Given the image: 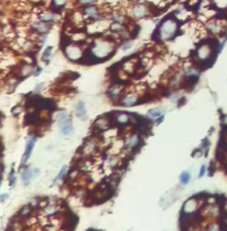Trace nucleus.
<instances>
[{"label": "nucleus", "mask_w": 227, "mask_h": 231, "mask_svg": "<svg viewBox=\"0 0 227 231\" xmlns=\"http://www.w3.org/2000/svg\"><path fill=\"white\" fill-rule=\"evenodd\" d=\"M214 53L215 50L211 44H201L196 51V58L201 62H208L213 58Z\"/></svg>", "instance_id": "nucleus-1"}, {"label": "nucleus", "mask_w": 227, "mask_h": 231, "mask_svg": "<svg viewBox=\"0 0 227 231\" xmlns=\"http://www.w3.org/2000/svg\"><path fill=\"white\" fill-rule=\"evenodd\" d=\"M177 30V23L171 20H168L162 22L161 26V36L162 38H170L173 36Z\"/></svg>", "instance_id": "nucleus-2"}, {"label": "nucleus", "mask_w": 227, "mask_h": 231, "mask_svg": "<svg viewBox=\"0 0 227 231\" xmlns=\"http://www.w3.org/2000/svg\"><path fill=\"white\" fill-rule=\"evenodd\" d=\"M39 174H40V171L38 168H28V169H26L25 171H23L21 174V180L24 184L28 185L34 178L37 177Z\"/></svg>", "instance_id": "nucleus-3"}, {"label": "nucleus", "mask_w": 227, "mask_h": 231, "mask_svg": "<svg viewBox=\"0 0 227 231\" xmlns=\"http://www.w3.org/2000/svg\"><path fill=\"white\" fill-rule=\"evenodd\" d=\"M94 54L97 57H105L108 53L110 52V46L108 44H106L105 43H102L100 44H97L93 49Z\"/></svg>", "instance_id": "nucleus-4"}, {"label": "nucleus", "mask_w": 227, "mask_h": 231, "mask_svg": "<svg viewBox=\"0 0 227 231\" xmlns=\"http://www.w3.org/2000/svg\"><path fill=\"white\" fill-rule=\"evenodd\" d=\"M35 144H36V139L32 138L28 141L27 145H26V150H25L24 155H23V158H22V160H21V163H20V166L25 165V163L27 162V160L29 158L30 155H31V152H32V150H33L34 146H35Z\"/></svg>", "instance_id": "nucleus-5"}, {"label": "nucleus", "mask_w": 227, "mask_h": 231, "mask_svg": "<svg viewBox=\"0 0 227 231\" xmlns=\"http://www.w3.org/2000/svg\"><path fill=\"white\" fill-rule=\"evenodd\" d=\"M197 205H198L197 199L191 198L186 202V204L184 205L183 210L186 212L185 213H194V211H196V209H197Z\"/></svg>", "instance_id": "nucleus-6"}, {"label": "nucleus", "mask_w": 227, "mask_h": 231, "mask_svg": "<svg viewBox=\"0 0 227 231\" xmlns=\"http://www.w3.org/2000/svg\"><path fill=\"white\" fill-rule=\"evenodd\" d=\"M75 112H76V116L80 119H85L86 118V108L84 102H78L75 106Z\"/></svg>", "instance_id": "nucleus-7"}, {"label": "nucleus", "mask_w": 227, "mask_h": 231, "mask_svg": "<svg viewBox=\"0 0 227 231\" xmlns=\"http://www.w3.org/2000/svg\"><path fill=\"white\" fill-rule=\"evenodd\" d=\"M208 30H210L211 32L215 34L219 33L223 30V27L221 26L219 21H211L208 24Z\"/></svg>", "instance_id": "nucleus-8"}, {"label": "nucleus", "mask_w": 227, "mask_h": 231, "mask_svg": "<svg viewBox=\"0 0 227 231\" xmlns=\"http://www.w3.org/2000/svg\"><path fill=\"white\" fill-rule=\"evenodd\" d=\"M146 13H147V9L143 6H137L134 7L133 14L135 17L140 18V17H143L144 15H146Z\"/></svg>", "instance_id": "nucleus-9"}, {"label": "nucleus", "mask_w": 227, "mask_h": 231, "mask_svg": "<svg viewBox=\"0 0 227 231\" xmlns=\"http://www.w3.org/2000/svg\"><path fill=\"white\" fill-rule=\"evenodd\" d=\"M84 13L88 14L89 16H91L92 18H93V19H97V18H99V16H98V10H97V8L94 6H89L87 7L86 9L84 10Z\"/></svg>", "instance_id": "nucleus-10"}, {"label": "nucleus", "mask_w": 227, "mask_h": 231, "mask_svg": "<svg viewBox=\"0 0 227 231\" xmlns=\"http://www.w3.org/2000/svg\"><path fill=\"white\" fill-rule=\"evenodd\" d=\"M191 180V174L186 171H184L181 173V174L179 175V181L182 184L186 185Z\"/></svg>", "instance_id": "nucleus-11"}, {"label": "nucleus", "mask_w": 227, "mask_h": 231, "mask_svg": "<svg viewBox=\"0 0 227 231\" xmlns=\"http://www.w3.org/2000/svg\"><path fill=\"white\" fill-rule=\"evenodd\" d=\"M136 101H137V98L135 96H128V97H126L125 99L122 100V104L126 106H131L135 105Z\"/></svg>", "instance_id": "nucleus-12"}, {"label": "nucleus", "mask_w": 227, "mask_h": 231, "mask_svg": "<svg viewBox=\"0 0 227 231\" xmlns=\"http://www.w3.org/2000/svg\"><path fill=\"white\" fill-rule=\"evenodd\" d=\"M41 19L45 22H53L55 20V16L54 14H50V13H45L41 15Z\"/></svg>", "instance_id": "nucleus-13"}, {"label": "nucleus", "mask_w": 227, "mask_h": 231, "mask_svg": "<svg viewBox=\"0 0 227 231\" xmlns=\"http://www.w3.org/2000/svg\"><path fill=\"white\" fill-rule=\"evenodd\" d=\"M147 114H148V116H150L152 118H158V117H160L161 115V112L159 109L154 108V109L149 110L148 112H147Z\"/></svg>", "instance_id": "nucleus-14"}, {"label": "nucleus", "mask_w": 227, "mask_h": 231, "mask_svg": "<svg viewBox=\"0 0 227 231\" xmlns=\"http://www.w3.org/2000/svg\"><path fill=\"white\" fill-rule=\"evenodd\" d=\"M60 130H61V133H62L63 135H68V134L72 133L73 132V127H72V123H70V124H68V125L64 126L63 128H60Z\"/></svg>", "instance_id": "nucleus-15"}, {"label": "nucleus", "mask_w": 227, "mask_h": 231, "mask_svg": "<svg viewBox=\"0 0 227 231\" xmlns=\"http://www.w3.org/2000/svg\"><path fill=\"white\" fill-rule=\"evenodd\" d=\"M128 146L130 147H134V146L138 145H139V139L137 137V136H132L131 138H129L127 141Z\"/></svg>", "instance_id": "nucleus-16"}, {"label": "nucleus", "mask_w": 227, "mask_h": 231, "mask_svg": "<svg viewBox=\"0 0 227 231\" xmlns=\"http://www.w3.org/2000/svg\"><path fill=\"white\" fill-rule=\"evenodd\" d=\"M45 22H36L35 24H34V27L36 29V30H38V31H42V32H45V28H46V26H45Z\"/></svg>", "instance_id": "nucleus-17"}, {"label": "nucleus", "mask_w": 227, "mask_h": 231, "mask_svg": "<svg viewBox=\"0 0 227 231\" xmlns=\"http://www.w3.org/2000/svg\"><path fill=\"white\" fill-rule=\"evenodd\" d=\"M119 92H120L119 89H117V88L114 86V87H112L111 89H109V90H108L107 94H108L111 98H115V97L119 94Z\"/></svg>", "instance_id": "nucleus-18"}, {"label": "nucleus", "mask_w": 227, "mask_h": 231, "mask_svg": "<svg viewBox=\"0 0 227 231\" xmlns=\"http://www.w3.org/2000/svg\"><path fill=\"white\" fill-rule=\"evenodd\" d=\"M52 50H53V47H47L46 49H45V52H44V54H43V60H50V57H51V54H52Z\"/></svg>", "instance_id": "nucleus-19"}, {"label": "nucleus", "mask_w": 227, "mask_h": 231, "mask_svg": "<svg viewBox=\"0 0 227 231\" xmlns=\"http://www.w3.org/2000/svg\"><path fill=\"white\" fill-rule=\"evenodd\" d=\"M67 166H62V168H61V170H60V174H58V179H61L64 175H65V174H66V172H67Z\"/></svg>", "instance_id": "nucleus-20"}, {"label": "nucleus", "mask_w": 227, "mask_h": 231, "mask_svg": "<svg viewBox=\"0 0 227 231\" xmlns=\"http://www.w3.org/2000/svg\"><path fill=\"white\" fill-rule=\"evenodd\" d=\"M112 29L114 32H120L122 30V26H121L119 23H114L113 26H112Z\"/></svg>", "instance_id": "nucleus-21"}, {"label": "nucleus", "mask_w": 227, "mask_h": 231, "mask_svg": "<svg viewBox=\"0 0 227 231\" xmlns=\"http://www.w3.org/2000/svg\"><path fill=\"white\" fill-rule=\"evenodd\" d=\"M9 183H10V186H13L15 183V176H14V172H12L9 175Z\"/></svg>", "instance_id": "nucleus-22"}, {"label": "nucleus", "mask_w": 227, "mask_h": 231, "mask_svg": "<svg viewBox=\"0 0 227 231\" xmlns=\"http://www.w3.org/2000/svg\"><path fill=\"white\" fill-rule=\"evenodd\" d=\"M205 173H206V166H205L204 165L201 166V167H200V174H199V178H201L202 176H204Z\"/></svg>", "instance_id": "nucleus-23"}, {"label": "nucleus", "mask_w": 227, "mask_h": 231, "mask_svg": "<svg viewBox=\"0 0 227 231\" xmlns=\"http://www.w3.org/2000/svg\"><path fill=\"white\" fill-rule=\"evenodd\" d=\"M201 155H202V152L200 150H196L194 152V154H193V156H194V158H200Z\"/></svg>", "instance_id": "nucleus-24"}, {"label": "nucleus", "mask_w": 227, "mask_h": 231, "mask_svg": "<svg viewBox=\"0 0 227 231\" xmlns=\"http://www.w3.org/2000/svg\"><path fill=\"white\" fill-rule=\"evenodd\" d=\"M43 83H40V84H38L37 86H36V88H35V92L36 93H39L40 92V90H42V88H43Z\"/></svg>", "instance_id": "nucleus-25"}, {"label": "nucleus", "mask_w": 227, "mask_h": 231, "mask_svg": "<svg viewBox=\"0 0 227 231\" xmlns=\"http://www.w3.org/2000/svg\"><path fill=\"white\" fill-rule=\"evenodd\" d=\"M56 6H62L66 2V0H54Z\"/></svg>", "instance_id": "nucleus-26"}, {"label": "nucleus", "mask_w": 227, "mask_h": 231, "mask_svg": "<svg viewBox=\"0 0 227 231\" xmlns=\"http://www.w3.org/2000/svg\"><path fill=\"white\" fill-rule=\"evenodd\" d=\"M132 47V44H126L125 45H123L122 46V50L125 52V51H127V50H129V49H131Z\"/></svg>", "instance_id": "nucleus-27"}, {"label": "nucleus", "mask_w": 227, "mask_h": 231, "mask_svg": "<svg viewBox=\"0 0 227 231\" xmlns=\"http://www.w3.org/2000/svg\"><path fill=\"white\" fill-rule=\"evenodd\" d=\"M41 70H42V69H41L40 67H38V68H37V70H36V71L35 72V74H34V75H35V76H38V75L40 74Z\"/></svg>", "instance_id": "nucleus-28"}, {"label": "nucleus", "mask_w": 227, "mask_h": 231, "mask_svg": "<svg viewBox=\"0 0 227 231\" xmlns=\"http://www.w3.org/2000/svg\"><path fill=\"white\" fill-rule=\"evenodd\" d=\"M8 197H9V196H8L7 194H3V195H1V201H2V202H4V201L6 200L5 198H8Z\"/></svg>", "instance_id": "nucleus-29"}, {"label": "nucleus", "mask_w": 227, "mask_h": 231, "mask_svg": "<svg viewBox=\"0 0 227 231\" xmlns=\"http://www.w3.org/2000/svg\"><path fill=\"white\" fill-rule=\"evenodd\" d=\"M93 0H80L81 3H83V4H90V3H92Z\"/></svg>", "instance_id": "nucleus-30"}]
</instances>
